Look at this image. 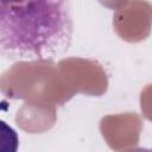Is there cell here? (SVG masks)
Masks as SVG:
<instances>
[{
  "label": "cell",
  "instance_id": "6da1fadb",
  "mask_svg": "<svg viewBox=\"0 0 152 152\" xmlns=\"http://www.w3.org/2000/svg\"><path fill=\"white\" fill-rule=\"evenodd\" d=\"M74 20L69 1H0V57L12 62L62 58Z\"/></svg>",
  "mask_w": 152,
  "mask_h": 152
},
{
  "label": "cell",
  "instance_id": "7a4b0ae2",
  "mask_svg": "<svg viewBox=\"0 0 152 152\" xmlns=\"http://www.w3.org/2000/svg\"><path fill=\"white\" fill-rule=\"evenodd\" d=\"M19 138L17 132L4 120H0V152H18Z\"/></svg>",
  "mask_w": 152,
  "mask_h": 152
}]
</instances>
